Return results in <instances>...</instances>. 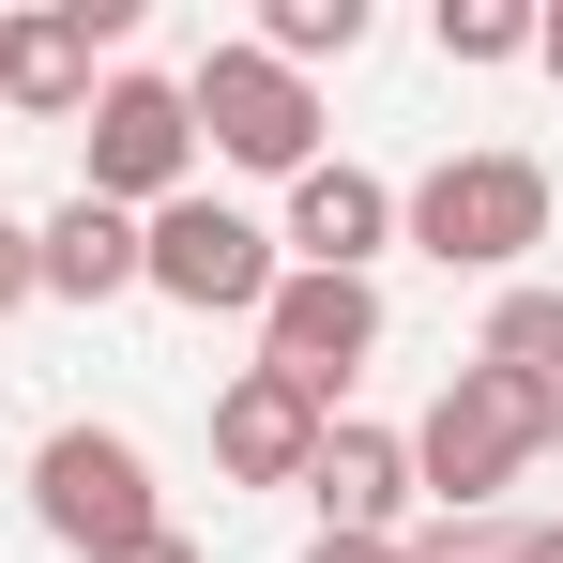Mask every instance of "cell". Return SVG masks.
I'll list each match as a JSON object with an SVG mask.
<instances>
[{
	"instance_id": "5bb4252c",
	"label": "cell",
	"mask_w": 563,
	"mask_h": 563,
	"mask_svg": "<svg viewBox=\"0 0 563 563\" xmlns=\"http://www.w3.org/2000/svg\"><path fill=\"white\" fill-rule=\"evenodd\" d=\"M244 46H260V62H289V77H305V62H351V46H366V0H275Z\"/></svg>"
},
{
	"instance_id": "4fadbf2b",
	"label": "cell",
	"mask_w": 563,
	"mask_h": 563,
	"mask_svg": "<svg viewBox=\"0 0 563 563\" xmlns=\"http://www.w3.org/2000/svg\"><path fill=\"white\" fill-rule=\"evenodd\" d=\"M472 366H503L518 396H549V411H563V289H533V275H518L503 305H487V335H472Z\"/></svg>"
},
{
	"instance_id": "e0dca14e",
	"label": "cell",
	"mask_w": 563,
	"mask_h": 563,
	"mask_svg": "<svg viewBox=\"0 0 563 563\" xmlns=\"http://www.w3.org/2000/svg\"><path fill=\"white\" fill-rule=\"evenodd\" d=\"M15 305H46V289H31V229L0 213V320H15Z\"/></svg>"
},
{
	"instance_id": "8fae6325",
	"label": "cell",
	"mask_w": 563,
	"mask_h": 563,
	"mask_svg": "<svg viewBox=\"0 0 563 563\" xmlns=\"http://www.w3.org/2000/svg\"><path fill=\"white\" fill-rule=\"evenodd\" d=\"M305 503H320V533H366V549H396V518H411V442H396V427H320Z\"/></svg>"
},
{
	"instance_id": "2e32d148",
	"label": "cell",
	"mask_w": 563,
	"mask_h": 563,
	"mask_svg": "<svg viewBox=\"0 0 563 563\" xmlns=\"http://www.w3.org/2000/svg\"><path fill=\"white\" fill-rule=\"evenodd\" d=\"M396 563H518V518H427L396 533Z\"/></svg>"
},
{
	"instance_id": "5b68a950",
	"label": "cell",
	"mask_w": 563,
	"mask_h": 563,
	"mask_svg": "<svg viewBox=\"0 0 563 563\" xmlns=\"http://www.w3.org/2000/svg\"><path fill=\"white\" fill-rule=\"evenodd\" d=\"M31 518H46V549H77V563H122V549L168 533L153 518V457L122 427H46L31 442Z\"/></svg>"
},
{
	"instance_id": "8992f818",
	"label": "cell",
	"mask_w": 563,
	"mask_h": 563,
	"mask_svg": "<svg viewBox=\"0 0 563 563\" xmlns=\"http://www.w3.org/2000/svg\"><path fill=\"white\" fill-rule=\"evenodd\" d=\"M184 122L229 153V168H260V184H305V168H320V92H305L289 62H260V46H198Z\"/></svg>"
},
{
	"instance_id": "7c38bea8",
	"label": "cell",
	"mask_w": 563,
	"mask_h": 563,
	"mask_svg": "<svg viewBox=\"0 0 563 563\" xmlns=\"http://www.w3.org/2000/svg\"><path fill=\"white\" fill-rule=\"evenodd\" d=\"M31 289H46V305H122V289H137V213L62 198V213L31 229Z\"/></svg>"
},
{
	"instance_id": "ffe728a7",
	"label": "cell",
	"mask_w": 563,
	"mask_h": 563,
	"mask_svg": "<svg viewBox=\"0 0 563 563\" xmlns=\"http://www.w3.org/2000/svg\"><path fill=\"white\" fill-rule=\"evenodd\" d=\"M533 62H549V77H563V0H549V15H533Z\"/></svg>"
},
{
	"instance_id": "9a60e30c",
	"label": "cell",
	"mask_w": 563,
	"mask_h": 563,
	"mask_svg": "<svg viewBox=\"0 0 563 563\" xmlns=\"http://www.w3.org/2000/svg\"><path fill=\"white\" fill-rule=\"evenodd\" d=\"M427 46H442L457 77H487V62H533V15H518V0H442Z\"/></svg>"
},
{
	"instance_id": "44dd1931",
	"label": "cell",
	"mask_w": 563,
	"mask_h": 563,
	"mask_svg": "<svg viewBox=\"0 0 563 563\" xmlns=\"http://www.w3.org/2000/svg\"><path fill=\"white\" fill-rule=\"evenodd\" d=\"M122 563H198V549H184V533H153V549H122Z\"/></svg>"
},
{
	"instance_id": "52a82bcc",
	"label": "cell",
	"mask_w": 563,
	"mask_h": 563,
	"mask_svg": "<svg viewBox=\"0 0 563 563\" xmlns=\"http://www.w3.org/2000/svg\"><path fill=\"white\" fill-rule=\"evenodd\" d=\"M380 351V289L366 275H275V305H260V366L289 380V396H351V366Z\"/></svg>"
},
{
	"instance_id": "6da1fadb",
	"label": "cell",
	"mask_w": 563,
	"mask_h": 563,
	"mask_svg": "<svg viewBox=\"0 0 563 563\" xmlns=\"http://www.w3.org/2000/svg\"><path fill=\"white\" fill-rule=\"evenodd\" d=\"M563 442L549 396H518L503 366H457L442 396H427V427H411V487L442 503V518H503V487Z\"/></svg>"
},
{
	"instance_id": "d6986e66",
	"label": "cell",
	"mask_w": 563,
	"mask_h": 563,
	"mask_svg": "<svg viewBox=\"0 0 563 563\" xmlns=\"http://www.w3.org/2000/svg\"><path fill=\"white\" fill-rule=\"evenodd\" d=\"M305 563H396V549H366V533H320V549H305Z\"/></svg>"
},
{
	"instance_id": "ac0fdd59",
	"label": "cell",
	"mask_w": 563,
	"mask_h": 563,
	"mask_svg": "<svg viewBox=\"0 0 563 563\" xmlns=\"http://www.w3.org/2000/svg\"><path fill=\"white\" fill-rule=\"evenodd\" d=\"M518 563H563V518H518Z\"/></svg>"
},
{
	"instance_id": "ba28073f",
	"label": "cell",
	"mask_w": 563,
	"mask_h": 563,
	"mask_svg": "<svg viewBox=\"0 0 563 563\" xmlns=\"http://www.w3.org/2000/svg\"><path fill=\"white\" fill-rule=\"evenodd\" d=\"M137 31V0H46V15H0V107L15 122H77L92 62Z\"/></svg>"
},
{
	"instance_id": "9c48e42d",
	"label": "cell",
	"mask_w": 563,
	"mask_h": 563,
	"mask_svg": "<svg viewBox=\"0 0 563 563\" xmlns=\"http://www.w3.org/2000/svg\"><path fill=\"white\" fill-rule=\"evenodd\" d=\"M380 244H396V184H380V168H351V153H320V168L289 184L275 260H289V275H366Z\"/></svg>"
},
{
	"instance_id": "7a4b0ae2",
	"label": "cell",
	"mask_w": 563,
	"mask_h": 563,
	"mask_svg": "<svg viewBox=\"0 0 563 563\" xmlns=\"http://www.w3.org/2000/svg\"><path fill=\"white\" fill-rule=\"evenodd\" d=\"M396 229L442 260V275H518L549 244V168L533 153H442L427 184L396 198Z\"/></svg>"
},
{
	"instance_id": "277c9868",
	"label": "cell",
	"mask_w": 563,
	"mask_h": 563,
	"mask_svg": "<svg viewBox=\"0 0 563 563\" xmlns=\"http://www.w3.org/2000/svg\"><path fill=\"white\" fill-rule=\"evenodd\" d=\"M275 229L260 213H229V198H168V213H137V289L153 305H184V320H260L275 305Z\"/></svg>"
},
{
	"instance_id": "30bf717a",
	"label": "cell",
	"mask_w": 563,
	"mask_h": 563,
	"mask_svg": "<svg viewBox=\"0 0 563 563\" xmlns=\"http://www.w3.org/2000/svg\"><path fill=\"white\" fill-rule=\"evenodd\" d=\"M320 427H335L320 396H289L275 366H244L229 396H213V472H229V487H305V457H320Z\"/></svg>"
},
{
	"instance_id": "3957f363",
	"label": "cell",
	"mask_w": 563,
	"mask_h": 563,
	"mask_svg": "<svg viewBox=\"0 0 563 563\" xmlns=\"http://www.w3.org/2000/svg\"><path fill=\"white\" fill-rule=\"evenodd\" d=\"M77 198H107V213H168V198H198V122H184V77H92V107H77Z\"/></svg>"
}]
</instances>
